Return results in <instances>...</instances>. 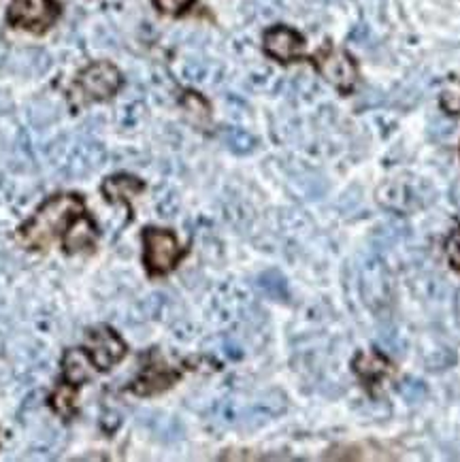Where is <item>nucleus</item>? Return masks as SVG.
<instances>
[{"instance_id":"obj_1","label":"nucleus","mask_w":460,"mask_h":462,"mask_svg":"<svg viewBox=\"0 0 460 462\" xmlns=\"http://www.w3.org/2000/svg\"><path fill=\"white\" fill-rule=\"evenodd\" d=\"M86 213L84 200L77 194H56L34 211L31 220H26L17 228L15 241L23 250H45L56 239H64L69 228L77 217Z\"/></svg>"},{"instance_id":"obj_2","label":"nucleus","mask_w":460,"mask_h":462,"mask_svg":"<svg viewBox=\"0 0 460 462\" xmlns=\"http://www.w3.org/2000/svg\"><path fill=\"white\" fill-rule=\"evenodd\" d=\"M122 84V75L111 62H94L77 75L73 88H70V103L75 106L94 103V100H107L117 92Z\"/></svg>"},{"instance_id":"obj_3","label":"nucleus","mask_w":460,"mask_h":462,"mask_svg":"<svg viewBox=\"0 0 460 462\" xmlns=\"http://www.w3.org/2000/svg\"><path fill=\"white\" fill-rule=\"evenodd\" d=\"M186 247L179 245L177 236L167 228L143 230V264L150 277H164L184 260Z\"/></svg>"},{"instance_id":"obj_4","label":"nucleus","mask_w":460,"mask_h":462,"mask_svg":"<svg viewBox=\"0 0 460 462\" xmlns=\"http://www.w3.org/2000/svg\"><path fill=\"white\" fill-rule=\"evenodd\" d=\"M311 60H314L317 73L339 92L350 94L356 88L358 67L347 51L337 50L333 45H324L322 50L314 53Z\"/></svg>"},{"instance_id":"obj_5","label":"nucleus","mask_w":460,"mask_h":462,"mask_svg":"<svg viewBox=\"0 0 460 462\" xmlns=\"http://www.w3.org/2000/svg\"><path fill=\"white\" fill-rule=\"evenodd\" d=\"M60 7L56 0H11L7 20L11 26L31 31L34 34L45 32L58 20Z\"/></svg>"},{"instance_id":"obj_6","label":"nucleus","mask_w":460,"mask_h":462,"mask_svg":"<svg viewBox=\"0 0 460 462\" xmlns=\"http://www.w3.org/2000/svg\"><path fill=\"white\" fill-rule=\"evenodd\" d=\"M86 352L97 369L109 371L126 356V343L109 326H97V328L87 330Z\"/></svg>"},{"instance_id":"obj_7","label":"nucleus","mask_w":460,"mask_h":462,"mask_svg":"<svg viewBox=\"0 0 460 462\" xmlns=\"http://www.w3.org/2000/svg\"><path fill=\"white\" fill-rule=\"evenodd\" d=\"M303 37L288 26H275L264 32V51L281 64L299 60L303 56Z\"/></svg>"},{"instance_id":"obj_8","label":"nucleus","mask_w":460,"mask_h":462,"mask_svg":"<svg viewBox=\"0 0 460 462\" xmlns=\"http://www.w3.org/2000/svg\"><path fill=\"white\" fill-rule=\"evenodd\" d=\"M177 379H179V373L170 369L169 365H164L162 360H158V363H152L145 366V371L141 373L137 382L133 383V393L141 396L158 394L162 393V390L173 386Z\"/></svg>"},{"instance_id":"obj_9","label":"nucleus","mask_w":460,"mask_h":462,"mask_svg":"<svg viewBox=\"0 0 460 462\" xmlns=\"http://www.w3.org/2000/svg\"><path fill=\"white\" fill-rule=\"evenodd\" d=\"M97 236H98L97 224L92 222V217L87 216V213H84L81 217H77L73 226L69 228V233L64 235L62 250L67 254H77L86 250V247H92L94 243H97Z\"/></svg>"},{"instance_id":"obj_10","label":"nucleus","mask_w":460,"mask_h":462,"mask_svg":"<svg viewBox=\"0 0 460 462\" xmlns=\"http://www.w3.org/2000/svg\"><path fill=\"white\" fill-rule=\"evenodd\" d=\"M354 371L367 386H373L382 377L392 373V363L380 352H364L354 358Z\"/></svg>"},{"instance_id":"obj_11","label":"nucleus","mask_w":460,"mask_h":462,"mask_svg":"<svg viewBox=\"0 0 460 462\" xmlns=\"http://www.w3.org/2000/svg\"><path fill=\"white\" fill-rule=\"evenodd\" d=\"M62 373L70 386H79V383H84L92 377V369L90 365H87V354L84 349H67V354H64L62 358Z\"/></svg>"},{"instance_id":"obj_12","label":"nucleus","mask_w":460,"mask_h":462,"mask_svg":"<svg viewBox=\"0 0 460 462\" xmlns=\"http://www.w3.org/2000/svg\"><path fill=\"white\" fill-rule=\"evenodd\" d=\"M143 181L137 180V177H131V175H114L109 177V180H105L103 183V194L107 197V200L111 203H126L128 199L134 197V194L143 192Z\"/></svg>"},{"instance_id":"obj_13","label":"nucleus","mask_w":460,"mask_h":462,"mask_svg":"<svg viewBox=\"0 0 460 462\" xmlns=\"http://www.w3.org/2000/svg\"><path fill=\"white\" fill-rule=\"evenodd\" d=\"M181 105H184V109L190 116V120H194V124L209 122V106L197 92H186V97L181 98Z\"/></svg>"},{"instance_id":"obj_14","label":"nucleus","mask_w":460,"mask_h":462,"mask_svg":"<svg viewBox=\"0 0 460 462\" xmlns=\"http://www.w3.org/2000/svg\"><path fill=\"white\" fill-rule=\"evenodd\" d=\"M441 106L446 109V114L460 116V81H452V84L441 92Z\"/></svg>"},{"instance_id":"obj_15","label":"nucleus","mask_w":460,"mask_h":462,"mask_svg":"<svg viewBox=\"0 0 460 462\" xmlns=\"http://www.w3.org/2000/svg\"><path fill=\"white\" fill-rule=\"evenodd\" d=\"M226 143L233 152L247 153L253 147V139L244 130H228L226 133Z\"/></svg>"},{"instance_id":"obj_16","label":"nucleus","mask_w":460,"mask_h":462,"mask_svg":"<svg viewBox=\"0 0 460 462\" xmlns=\"http://www.w3.org/2000/svg\"><path fill=\"white\" fill-rule=\"evenodd\" d=\"M73 401H75L73 394H67L64 390L58 388L54 396H51V407H54L58 413H62V416H73V413H75V402Z\"/></svg>"},{"instance_id":"obj_17","label":"nucleus","mask_w":460,"mask_h":462,"mask_svg":"<svg viewBox=\"0 0 460 462\" xmlns=\"http://www.w3.org/2000/svg\"><path fill=\"white\" fill-rule=\"evenodd\" d=\"M194 0H153L156 9L164 15H181L184 11L190 9Z\"/></svg>"},{"instance_id":"obj_18","label":"nucleus","mask_w":460,"mask_h":462,"mask_svg":"<svg viewBox=\"0 0 460 462\" xmlns=\"http://www.w3.org/2000/svg\"><path fill=\"white\" fill-rule=\"evenodd\" d=\"M446 252H447V260H450L452 269L460 271V228H456L450 236H447Z\"/></svg>"}]
</instances>
